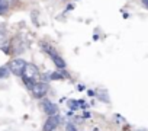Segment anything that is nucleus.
<instances>
[{
    "label": "nucleus",
    "instance_id": "obj_1",
    "mask_svg": "<svg viewBox=\"0 0 148 131\" xmlns=\"http://www.w3.org/2000/svg\"><path fill=\"white\" fill-rule=\"evenodd\" d=\"M22 77H23V82L31 88L38 79H39V72H38V67L34 64H28L25 66L23 69V73H22Z\"/></svg>",
    "mask_w": 148,
    "mask_h": 131
},
{
    "label": "nucleus",
    "instance_id": "obj_2",
    "mask_svg": "<svg viewBox=\"0 0 148 131\" xmlns=\"http://www.w3.org/2000/svg\"><path fill=\"white\" fill-rule=\"evenodd\" d=\"M25 66H26L25 60H22V58H15V60H12V61L9 63V69H10V72H12L13 74L22 76Z\"/></svg>",
    "mask_w": 148,
    "mask_h": 131
},
{
    "label": "nucleus",
    "instance_id": "obj_3",
    "mask_svg": "<svg viewBox=\"0 0 148 131\" xmlns=\"http://www.w3.org/2000/svg\"><path fill=\"white\" fill-rule=\"evenodd\" d=\"M31 90H32V95L35 98H44L48 92V86L42 82H35L32 86H31Z\"/></svg>",
    "mask_w": 148,
    "mask_h": 131
},
{
    "label": "nucleus",
    "instance_id": "obj_4",
    "mask_svg": "<svg viewBox=\"0 0 148 131\" xmlns=\"http://www.w3.org/2000/svg\"><path fill=\"white\" fill-rule=\"evenodd\" d=\"M58 117L57 115H49L48 119L44 122V127H42V131H54L57 127H58Z\"/></svg>",
    "mask_w": 148,
    "mask_h": 131
},
{
    "label": "nucleus",
    "instance_id": "obj_5",
    "mask_svg": "<svg viewBox=\"0 0 148 131\" xmlns=\"http://www.w3.org/2000/svg\"><path fill=\"white\" fill-rule=\"evenodd\" d=\"M42 108H44V112L49 117V115H58V106L55 103H52L51 101L48 99H44L42 102Z\"/></svg>",
    "mask_w": 148,
    "mask_h": 131
},
{
    "label": "nucleus",
    "instance_id": "obj_6",
    "mask_svg": "<svg viewBox=\"0 0 148 131\" xmlns=\"http://www.w3.org/2000/svg\"><path fill=\"white\" fill-rule=\"evenodd\" d=\"M51 58H52V61H54V64H55V67H58L60 70H64L65 69V61L55 52V54H52L51 55Z\"/></svg>",
    "mask_w": 148,
    "mask_h": 131
},
{
    "label": "nucleus",
    "instance_id": "obj_7",
    "mask_svg": "<svg viewBox=\"0 0 148 131\" xmlns=\"http://www.w3.org/2000/svg\"><path fill=\"white\" fill-rule=\"evenodd\" d=\"M8 8H9V2H8V0H0V15L6 13Z\"/></svg>",
    "mask_w": 148,
    "mask_h": 131
},
{
    "label": "nucleus",
    "instance_id": "obj_8",
    "mask_svg": "<svg viewBox=\"0 0 148 131\" xmlns=\"http://www.w3.org/2000/svg\"><path fill=\"white\" fill-rule=\"evenodd\" d=\"M9 72H10L9 66H8V67H0V77H2V79H6V77L9 76Z\"/></svg>",
    "mask_w": 148,
    "mask_h": 131
},
{
    "label": "nucleus",
    "instance_id": "obj_9",
    "mask_svg": "<svg viewBox=\"0 0 148 131\" xmlns=\"http://www.w3.org/2000/svg\"><path fill=\"white\" fill-rule=\"evenodd\" d=\"M49 77H51L52 80H62L65 76H64V74H60V73H51Z\"/></svg>",
    "mask_w": 148,
    "mask_h": 131
},
{
    "label": "nucleus",
    "instance_id": "obj_10",
    "mask_svg": "<svg viewBox=\"0 0 148 131\" xmlns=\"http://www.w3.org/2000/svg\"><path fill=\"white\" fill-rule=\"evenodd\" d=\"M5 38H6V31L3 28H0V42L5 41Z\"/></svg>",
    "mask_w": 148,
    "mask_h": 131
},
{
    "label": "nucleus",
    "instance_id": "obj_11",
    "mask_svg": "<svg viewBox=\"0 0 148 131\" xmlns=\"http://www.w3.org/2000/svg\"><path fill=\"white\" fill-rule=\"evenodd\" d=\"M65 131H77V130H76V127H74L73 124H67V127H65Z\"/></svg>",
    "mask_w": 148,
    "mask_h": 131
},
{
    "label": "nucleus",
    "instance_id": "obj_12",
    "mask_svg": "<svg viewBox=\"0 0 148 131\" xmlns=\"http://www.w3.org/2000/svg\"><path fill=\"white\" fill-rule=\"evenodd\" d=\"M144 5H145V6H148V0H144Z\"/></svg>",
    "mask_w": 148,
    "mask_h": 131
}]
</instances>
